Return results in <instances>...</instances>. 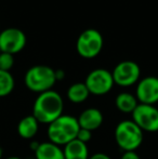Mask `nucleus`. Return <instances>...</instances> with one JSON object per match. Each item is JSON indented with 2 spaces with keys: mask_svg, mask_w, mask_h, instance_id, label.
<instances>
[{
  "mask_svg": "<svg viewBox=\"0 0 158 159\" xmlns=\"http://www.w3.org/2000/svg\"><path fill=\"white\" fill-rule=\"evenodd\" d=\"M64 101L60 93L54 90H49L40 93L35 100L32 115L38 120L39 124L50 125L56 118L63 115Z\"/></svg>",
  "mask_w": 158,
  "mask_h": 159,
  "instance_id": "obj_1",
  "label": "nucleus"
},
{
  "mask_svg": "<svg viewBox=\"0 0 158 159\" xmlns=\"http://www.w3.org/2000/svg\"><path fill=\"white\" fill-rule=\"evenodd\" d=\"M80 127L78 119L70 115H62L48 125L47 135L49 142L59 146H65L77 138Z\"/></svg>",
  "mask_w": 158,
  "mask_h": 159,
  "instance_id": "obj_2",
  "label": "nucleus"
},
{
  "mask_svg": "<svg viewBox=\"0 0 158 159\" xmlns=\"http://www.w3.org/2000/svg\"><path fill=\"white\" fill-rule=\"evenodd\" d=\"M24 82L28 90L38 94L52 90L56 82L55 70L47 65H35L26 71Z\"/></svg>",
  "mask_w": 158,
  "mask_h": 159,
  "instance_id": "obj_3",
  "label": "nucleus"
},
{
  "mask_svg": "<svg viewBox=\"0 0 158 159\" xmlns=\"http://www.w3.org/2000/svg\"><path fill=\"white\" fill-rule=\"evenodd\" d=\"M115 141L121 151L135 152L143 142V131L132 119L122 120L115 128Z\"/></svg>",
  "mask_w": 158,
  "mask_h": 159,
  "instance_id": "obj_4",
  "label": "nucleus"
},
{
  "mask_svg": "<svg viewBox=\"0 0 158 159\" xmlns=\"http://www.w3.org/2000/svg\"><path fill=\"white\" fill-rule=\"evenodd\" d=\"M104 46L102 34L94 28H88L79 35L76 42V50L80 57L93 59L101 53Z\"/></svg>",
  "mask_w": 158,
  "mask_h": 159,
  "instance_id": "obj_5",
  "label": "nucleus"
},
{
  "mask_svg": "<svg viewBox=\"0 0 158 159\" xmlns=\"http://www.w3.org/2000/svg\"><path fill=\"white\" fill-rule=\"evenodd\" d=\"M84 84L88 88L90 94L104 95L107 94L114 87L112 71L104 68H97L88 74Z\"/></svg>",
  "mask_w": 158,
  "mask_h": 159,
  "instance_id": "obj_6",
  "label": "nucleus"
},
{
  "mask_svg": "<svg viewBox=\"0 0 158 159\" xmlns=\"http://www.w3.org/2000/svg\"><path fill=\"white\" fill-rule=\"evenodd\" d=\"M131 115L134 124L143 132L158 131V108L156 106L139 103Z\"/></svg>",
  "mask_w": 158,
  "mask_h": 159,
  "instance_id": "obj_7",
  "label": "nucleus"
},
{
  "mask_svg": "<svg viewBox=\"0 0 158 159\" xmlns=\"http://www.w3.org/2000/svg\"><path fill=\"white\" fill-rule=\"evenodd\" d=\"M115 84L119 87H131L138 84L141 76V68L133 61H122L112 71Z\"/></svg>",
  "mask_w": 158,
  "mask_h": 159,
  "instance_id": "obj_8",
  "label": "nucleus"
},
{
  "mask_svg": "<svg viewBox=\"0 0 158 159\" xmlns=\"http://www.w3.org/2000/svg\"><path fill=\"white\" fill-rule=\"evenodd\" d=\"M27 38L23 30L15 27L6 28L0 33V51L14 55L26 46Z\"/></svg>",
  "mask_w": 158,
  "mask_h": 159,
  "instance_id": "obj_9",
  "label": "nucleus"
},
{
  "mask_svg": "<svg viewBox=\"0 0 158 159\" xmlns=\"http://www.w3.org/2000/svg\"><path fill=\"white\" fill-rule=\"evenodd\" d=\"M135 98L141 104H156L158 102V78L148 76L140 79L135 89Z\"/></svg>",
  "mask_w": 158,
  "mask_h": 159,
  "instance_id": "obj_10",
  "label": "nucleus"
},
{
  "mask_svg": "<svg viewBox=\"0 0 158 159\" xmlns=\"http://www.w3.org/2000/svg\"><path fill=\"white\" fill-rule=\"evenodd\" d=\"M77 119H78L80 128L87 129L92 132L102 126L104 117L100 109L90 107V108H87L84 111H81V114H80Z\"/></svg>",
  "mask_w": 158,
  "mask_h": 159,
  "instance_id": "obj_11",
  "label": "nucleus"
},
{
  "mask_svg": "<svg viewBox=\"0 0 158 159\" xmlns=\"http://www.w3.org/2000/svg\"><path fill=\"white\" fill-rule=\"evenodd\" d=\"M39 122L33 115L26 116L20 120L17 125V134L24 140H32L39 130Z\"/></svg>",
  "mask_w": 158,
  "mask_h": 159,
  "instance_id": "obj_12",
  "label": "nucleus"
},
{
  "mask_svg": "<svg viewBox=\"0 0 158 159\" xmlns=\"http://www.w3.org/2000/svg\"><path fill=\"white\" fill-rule=\"evenodd\" d=\"M65 159H89V148L86 143L80 142L75 139L74 141L66 144L63 148Z\"/></svg>",
  "mask_w": 158,
  "mask_h": 159,
  "instance_id": "obj_13",
  "label": "nucleus"
},
{
  "mask_svg": "<svg viewBox=\"0 0 158 159\" xmlns=\"http://www.w3.org/2000/svg\"><path fill=\"white\" fill-rule=\"evenodd\" d=\"M36 159H65L63 149L61 146L55 145L51 142L40 143L38 148L35 151Z\"/></svg>",
  "mask_w": 158,
  "mask_h": 159,
  "instance_id": "obj_14",
  "label": "nucleus"
},
{
  "mask_svg": "<svg viewBox=\"0 0 158 159\" xmlns=\"http://www.w3.org/2000/svg\"><path fill=\"white\" fill-rule=\"evenodd\" d=\"M115 104L118 111L124 114H132L133 111L139 105V101L135 95L129 92H121L116 96Z\"/></svg>",
  "mask_w": 158,
  "mask_h": 159,
  "instance_id": "obj_15",
  "label": "nucleus"
},
{
  "mask_svg": "<svg viewBox=\"0 0 158 159\" xmlns=\"http://www.w3.org/2000/svg\"><path fill=\"white\" fill-rule=\"evenodd\" d=\"M66 95H67V98L72 103L80 104V103H84V101L88 100L90 92H89L84 82H76V84H73L67 89Z\"/></svg>",
  "mask_w": 158,
  "mask_h": 159,
  "instance_id": "obj_16",
  "label": "nucleus"
},
{
  "mask_svg": "<svg viewBox=\"0 0 158 159\" xmlns=\"http://www.w3.org/2000/svg\"><path fill=\"white\" fill-rule=\"evenodd\" d=\"M14 86L15 82L12 74L0 69V98L10 94L14 89Z\"/></svg>",
  "mask_w": 158,
  "mask_h": 159,
  "instance_id": "obj_17",
  "label": "nucleus"
},
{
  "mask_svg": "<svg viewBox=\"0 0 158 159\" xmlns=\"http://www.w3.org/2000/svg\"><path fill=\"white\" fill-rule=\"evenodd\" d=\"M14 65V57L10 53H0V69L4 71H10Z\"/></svg>",
  "mask_w": 158,
  "mask_h": 159,
  "instance_id": "obj_18",
  "label": "nucleus"
},
{
  "mask_svg": "<svg viewBox=\"0 0 158 159\" xmlns=\"http://www.w3.org/2000/svg\"><path fill=\"white\" fill-rule=\"evenodd\" d=\"M76 139L77 140H79L80 142L88 144V143L91 141V139H92V132L89 131V130H87V129H82V128H80Z\"/></svg>",
  "mask_w": 158,
  "mask_h": 159,
  "instance_id": "obj_19",
  "label": "nucleus"
},
{
  "mask_svg": "<svg viewBox=\"0 0 158 159\" xmlns=\"http://www.w3.org/2000/svg\"><path fill=\"white\" fill-rule=\"evenodd\" d=\"M120 159H141L137 152H124Z\"/></svg>",
  "mask_w": 158,
  "mask_h": 159,
  "instance_id": "obj_20",
  "label": "nucleus"
},
{
  "mask_svg": "<svg viewBox=\"0 0 158 159\" xmlns=\"http://www.w3.org/2000/svg\"><path fill=\"white\" fill-rule=\"evenodd\" d=\"M89 159H112V158L104 153H97V154H94V155L90 156Z\"/></svg>",
  "mask_w": 158,
  "mask_h": 159,
  "instance_id": "obj_21",
  "label": "nucleus"
},
{
  "mask_svg": "<svg viewBox=\"0 0 158 159\" xmlns=\"http://www.w3.org/2000/svg\"><path fill=\"white\" fill-rule=\"evenodd\" d=\"M64 77H65L64 70H62V69H56V70H55V78H56V81L64 79Z\"/></svg>",
  "mask_w": 158,
  "mask_h": 159,
  "instance_id": "obj_22",
  "label": "nucleus"
},
{
  "mask_svg": "<svg viewBox=\"0 0 158 159\" xmlns=\"http://www.w3.org/2000/svg\"><path fill=\"white\" fill-rule=\"evenodd\" d=\"M39 144H40V143H37V142H35V141H33V142L30 143V149H33V151L35 152L37 148H38Z\"/></svg>",
  "mask_w": 158,
  "mask_h": 159,
  "instance_id": "obj_23",
  "label": "nucleus"
},
{
  "mask_svg": "<svg viewBox=\"0 0 158 159\" xmlns=\"http://www.w3.org/2000/svg\"><path fill=\"white\" fill-rule=\"evenodd\" d=\"M6 159H22L21 157H17V156H11V157H8Z\"/></svg>",
  "mask_w": 158,
  "mask_h": 159,
  "instance_id": "obj_24",
  "label": "nucleus"
},
{
  "mask_svg": "<svg viewBox=\"0 0 158 159\" xmlns=\"http://www.w3.org/2000/svg\"><path fill=\"white\" fill-rule=\"evenodd\" d=\"M2 158V148H1V146H0V159Z\"/></svg>",
  "mask_w": 158,
  "mask_h": 159,
  "instance_id": "obj_25",
  "label": "nucleus"
},
{
  "mask_svg": "<svg viewBox=\"0 0 158 159\" xmlns=\"http://www.w3.org/2000/svg\"><path fill=\"white\" fill-rule=\"evenodd\" d=\"M0 53H1V51H0Z\"/></svg>",
  "mask_w": 158,
  "mask_h": 159,
  "instance_id": "obj_26",
  "label": "nucleus"
}]
</instances>
